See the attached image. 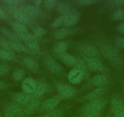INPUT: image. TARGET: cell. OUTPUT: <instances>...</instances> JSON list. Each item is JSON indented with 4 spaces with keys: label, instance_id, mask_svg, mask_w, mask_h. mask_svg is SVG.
<instances>
[{
    "label": "cell",
    "instance_id": "1",
    "mask_svg": "<svg viewBox=\"0 0 124 117\" xmlns=\"http://www.w3.org/2000/svg\"><path fill=\"white\" fill-rule=\"evenodd\" d=\"M102 54L115 65H120L122 62L119 52L116 49L109 45H103L101 47Z\"/></svg>",
    "mask_w": 124,
    "mask_h": 117
},
{
    "label": "cell",
    "instance_id": "2",
    "mask_svg": "<svg viewBox=\"0 0 124 117\" xmlns=\"http://www.w3.org/2000/svg\"><path fill=\"white\" fill-rule=\"evenodd\" d=\"M105 105V101L101 98L91 100L88 104L83 107V111L86 114H97L102 110Z\"/></svg>",
    "mask_w": 124,
    "mask_h": 117
},
{
    "label": "cell",
    "instance_id": "3",
    "mask_svg": "<svg viewBox=\"0 0 124 117\" xmlns=\"http://www.w3.org/2000/svg\"><path fill=\"white\" fill-rule=\"evenodd\" d=\"M57 89L59 93L60 96L65 98H70L73 96L76 92L74 87L65 83L58 84L57 85Z\"/></svg>",
    "mask_w": 124,
    "mask_h": 117
},
{
    "label": "cell",
    "instance_id": "4",
    "mask_svg": "<svg viewBox=\"0 0 124 117\" xmlns=\"http://www.w3.org/2000/svg\"><path fill=\"white\" fill-rule=\"evenodd\" d=\"M12 98L14 102L21 106H26L27 104L29 103L32 100H34L32 95L29 94L25 93L24 92H18L14 93L12 96Z\"/></svg>",
    "mask_w": 124,
    "mask_h": 117
},
{
    "label": "cell",
    "instance_id": "5",
    "mask_svg": "<svg viewBox=\"0 0 124 117\" xmlns=\"http://www.w3.org/2000/svg\"><path fill=\"white\" fill-rule=\"evenodd\" d=\"M61 97L60 95H56L50 98L47 99L45 100L42 104L41 106V110L45 111H51L58 104V103L60 101Z\"/></svg>",
    "mask_w": 124,
    "mask_h": 117
},
{
    "label": "cell",
    "instance_id": "6",
    "mask_svg": "<svg viewBox=\"0 0 124 117\" xmlns=\"http://www.w3.org/2000/svg\"><path fill=\"white\" fill-rule=\"evenodd\" d=\"M37 83L34 79L28 77L25 79L21 85V88L24 93L31 95L36 89Z\"/></svg>",
    "mask_w": 124,
    "mask_h": 117
},
{
    "label": "cell",
    "instance_id": "7",
    "mask_svg": "<svg viewBox=\"0 0 124 117\" xmlns=\"http://www.w3.org/2000/svg\"><path fill=\"white\" fill-rule=\"evenodd\" d=\"M68 80L74 84L80 83L83 79V72L78 69H72L68 73Z\"/></svg>",
    "mask_w": 124,
    "mask_h": 117
},
{
    "label": "cell",
    "instance_id": "8",
    "mask_svg": "<svg viewBox=\"0 0 124 117\" xmlns=\"http://www.w3.org/2000/svg\"><path fill=\"white\" fill-rule=\"evenodd\" d=\"M86 64L89 68L95 71H102L105 67L102 62L96 57L88 58L86 60Z\"/></svg>",
    "mask_w": 124,
    "mask_h": 117
},
{
    "label": "cell",
    "instance_id": "9",
    "mask_svg": "<svg viewBox=\"0 0 124 117\" xmlns=\"http://www.w3.org/2000/svg\"><path fill=\"white\" fill-rule=\"evenodd\" d=\"M40 104L41 101L39 98L32 100L29 103L26 105L25 108L24 109V113L27 115H33L39 109L40 106Z\"/></svg>",
    "mask_w": 124,
    "mask_h": 117
},
{
    "label": "cell",
    "instance_id": "10",
    "mask_svg": "<svg viewBox=\"0 0 124 117\" xmlns=\"http://www.w3.org/2000/svg\"><path fill=\"white\" fill-rule=\"evenodd\" d=\"M6 111L12 113L14 116H18V117H21L23 115V113H24L22 106L15 102L8 104L6 107Z\"/></svg>",
    "mask_w": 124,
    "mask_h": 117
},
{
    "label": "cell",
    "instance_id": "11",
    "mask_svg": "<svg viewBox=\"0 0 124 117\" xmlns=\"http://www.w3.org/2000/svg\"><path fill=\"white\" fill-rule=\"evenodd\" d=\"M124 108V104L122 100L117 96L113 98L111 103V110L112 113L115 114Z\"/></svg>",
    "mask_w": 124,
    "mask_h": 117
},
{
    "label": "cell",
    "instance_id": "12",
    "mask_svg": "<svg viewBox=\"0 0 124 117\" xmlns=\"http://www.w3.org/2000/svg\"><path fill=\"white\" fill-rule=\"evenodd\" d=\"M46 65L49 70L54 73H60L62 71L61 65L53 58H48L46 61Z\"/></svg>",
    "mask_w": 124,
    "mask_h": 117
},
{
    "label": "cell",
    "instance_id": "13",
    "mask_svg": "<svg viewBox=\"0 0 124 117\" xmlns=\"http://www.w3.org/2000/svg\"><path fill=\"white\" fill-rule=\"evenodd\" d=\"M21 10L24 13H25L29 17H37L40 14V10L39 8L33 5L24 6L21 8Z\"/></svg>",
    "mask_w": 124,
    "mask_h": 117
},
{
    "label": "cell",
    "instance_id": "14",
    "mask_svg": "<svg viewBox=\"0 0 124 117\" xmlns=\"http://www.w3.org/2000/svg\"><path fill=\"white\" fill-rule=\"evenodd\" d=\"M12 14L14 17L17 20L18 22L21 23L24 25L29 23V18L21 9H16V10H14Z\"/></svg>",
    "mask_w": 124,
    "mask_h": 117
},
{
    "label": "cell",
    "instance_id": "15",
    "mask_svg": "<svg viewBox=\"0 0 124 117\" xmlns=\"http://www.w3.org/2000/svg\"><path fill=\"white\" fill-rule=\"evenodd\" d=\"M105 93V90L104 88L100 87V88H97V89H95L93 91L87 94L85 97V100H89L100 98V97L102 96Z\"/></svg>",
    "mask_w": 124,
    "mask_h": 117
},
{
    "label": "cell",
    "instance_id": "16",
    "mask_svg": "<svg viewBox=\"0 0 124 117\" xmlns=\"http://www.w3.org/2000/svg\"><path fill=\"white\" fill-rule=\"evenodd\" d=\"M64 23L67 26H72L77 23L79 20V17L78 15L74 13H70L68 14L64 15Z\"/></svg>",
    "mask_w": 124,
    "mask_h": 117
},
{
    "label": "cell",
    "instance_id": "17",
    "mask_svg": "<svg viewBox=\"0 0 124 117\" xmlns=\"http://www.w3.org/2000/svg\"><path fill=\"white\" fill-rule=\"evenodd\" d=\"M23 62L24 65L27 67L29 70L31 71H37L39 70V65L38 63L34 60L33 58H30V57H26L23 59Z\"/></svg>",
    "mask_w": 124,
    "mask_h": 117
},
{
    "label": "cell",
    "instance_id": "18",
    "mask_svg": "<svg viewBox=\"0 0 124 117\" xmlns=\"http://www.w3.org/2000/svg\"><path fill=\"white\" fill-rule=\"evenodd\" d=\"M0 31L3 34L6 36V37L9 40L12 42H19L20 39L16 33H14L11 31L9 30L8 29L4 27H0Z\"/></svg>",
    "mask_w": 124,
    "mask_h": 117
},
{
    "label": "cell",
    "instance_id": "19",
    "mask_svg": "<svg viewBox=\"0 0 124 117\" xmlns=\"http://www.w3.org/2000/svg\"><path fill=\"white\" fill-rule=\"evenodd\" d=\"M82 51L83 53L89 58L95 57L98 54V51L97 49L91 45H85L82 47Z\"/></svg>",
    "mask_w": 124,
    "mask_h": 117
},
{
    "label": "cell",
    "instance_id": "20",
    "mask_svg": "<svg viewBox=\"0 0 124 117\" xmlns=\"http://www.w3.org/2000/svg\"><path fill=\"white\" fill-rule=\"evenodd\" d=\"M9 41L12 51H15L18 52H29V50L26 47V45H23L19 42H12L10 40Z\"/></svg>",
    "mask_w": 124,
    "mask_h": 117
},
{
    "label": "cell",
    "instance_id": "21",
    "mask_svg": "<svg viewBox=\"0 0 124 117\" xmlns=\"http://www.w3.org/2000/svg\"><path fill=\"white\" fill-rule=\"evenodd\" d=\"M68 49V43L64 40H60L55 44L54 46V51L57 54H62L65 53Z\"/></svg>",
    "mask_w": 124,
    "mask_h": 117
},
{
    "label": "cell",
    "instance_id": "22",
    "mask_svg": "<svg viewBox=\"0 0 124 117\" xmlns=\"http://www.w3.org/2000/svg\"><path fill=\"white\" fill-rule=\"evenodd\" d=\"M60 57L61 60H62V61L63 62L66 64V65H68L72 67L74 66V65L75 62L76 61V59H77V58L75 57L74 56L70 54L67 53V52H65V53L60 54Z\"/></svg>",
    "mask_w": 124,
    "mask_h": 117
},
{
    "label": "cell",
    "instance_id": "23",
    "mask_svg": "<svg viewBox=\"0 0 124 117\" xmlns=\"http://www.w3.org/2000/svg\"><path fill=\"white\" fill-rule=\"evenodd\" d=\"M107 77L103 74L96 75L93 79V84L97 87H102L107 84Z\"/></svg>",
    "mask_w": 124,
    "mask_h": 117
},
{
    "label": "cell",
    "instance_id": "24",
    "mask_svg": "<svg viewBox=\"0 0 124 117\" xmlns=\"http://www.w3.org/2000/svg\"><path fill=\"white\" fill-rule=\"evenodd\" d=\"M46 90V85L43 83H40L39 84H37V86L35 91L31 94V95H32V96L34 99H37L45 93Z\"/></svg>",
    "mask_w": 124,
    "mask_h": 117
},
{
    "label": "cell",
    "instance_id": "25",
    "mask_svg": "<svg viewBox=\"0 0 124 117\" xmlns=\"http://www.w3.org/2000/svg\"><path fill=\"white\" fill-rule=\"evenodd\" d=\"M12 28L16 32V34H22L27 33V28L24 24L19 23L18 21L12 22L10 24Z\"/></svg>",
    "mask_w": 124,
    "mask_h": 117
},
{
    "label": "cell",
    "instance_id": "26",
    "mask_svg": "<svg viewBox=\"0 0 124 117\" xmlns=\"http://www.w3.org/2000/svg\"><path fill=\"white\" fill-rule=\"evenodd\" d=\"M15 58V54L12 51L0 48V59L4 61H10Z\"/></svg>",
    "mask_w": 124,
    "mask_h": 117
},
{
    "label": "cell",
    "instance_id": "27",
    "mask_svg": "<svg viewBox=\"0 0 124 117\" xmlns=\"http://www.w3.org/2000/svg\"><path fill=\"white\" fill-rule=\"evenodd\" d=\"M69 34H70L69 29L65 28H60L55 31L54 33V36L55 39L62 40V39H65Z\"/></svg>",
    "mask_w": 124,
    "mask_h": 117
},
{
    "label": "cell",
    "instance_id": "28",
    "mask_svg": "<svg viewBox=\"0 0 124 117\" xmlns=\"http://www.w3.org/2000/svg\"><path fill=\"white\" fill-rule=\"evenodd\" d=\"M20 40H23L24 42V43L29 42H32L37 41V38L33 34H30V33H22V34H16Z\"/></svg>",
    "mask_w": 124,
    "mask_h": 117
},
{
    "label": "cell",
    "instance_id": "29",
    "mask_svg": "<svg viewBox=\"0 0 124 117\" xmlns=\"http://www.w3.org/2000/svg\"><path fill=\"white\" fill-rule=\"evenodd\" d=\"M57 11L59 12L63 15H65L71 13V8L68 4L65 3H61L58 4L57 6Z\"/></svg>",
    "mask_w": 124,
    "mask_h": 117
},
{
    "label": "cell",
    "instance_id": "30",
    "mask_svg": "<svg viewBox=\"0 0 124 117\" xmlns=\"http://www.w3.org/2000/svg\"><path fill=\"white\" fill-rule=\"evenodd\" d=\"M112 18L115 21L124 20V10L119 9L112 14Z\"/></svg>",
    "mask_w": 124,
    "mask_h": 117
},
{
    "label": "cell",
    "instance_id": "31",
    "mask_svg": "<svg viewBox=\"0 0 124 117\" xmlns=\"http://www.w3.org/2000/svg\"><path fill=\"white\" fill-rule=\"evenodd\" d=\"M25 76V72L21 69H17L15 70L12 73V77L16 81H20L24 78Z\"/></svg>",
    "mask_w": 124,
    "mask_h": 117
},
{
    "label": "cell",
    "instance_id": "32",
    "mask_svg": "<svg viewBox=\"0 0 124 117\" xmlns=\"http://www.w3.org/2000/svg\"><path fill=\"white\" fill-rule=\"evenodd\" d=\"M47 31L42 27H36L33 29V34L37 38H41L46 35Z\"/></svg>",
    "mask_w": 124,
    "mask_h": 117
},
{
    "label": "cell",
    "instance_id": "33",
    "mask_svg": "<svg viewBox=\"0 0 124 117\" xmlns=\"http://www.w3.org/2000/svg\"><path fill=\"white\" fill-rule=\"evenodd\" d=\"M26 46L29 50H32L34 52H39L40 50V45L37 43V42L32 41V42H29L25 43Z\"/></svg>",
    "mask_w": 124,
    "mask_h": 117
},
{
    "label": "cell",
    "instance_id": "34",
    "mask_svg": "<svg viewBox=\"0 0 124 117\" xmlns=\"http://www.w3.org/2000/svg\"><path fill=\"white\" fill-rule=\"evenodd\" d=\"M64 19H65L64 15H61V16L58 17L51 23V27L52 28L55 29L62 26V24L64 23Z\"/></svg>",
    "mask_w": 124,
    "mask_h": 117
},
{
    "label": "cell",
    "instance_id": "35",
    "mask_svg": "<svg viewBox=\"0 0 124 117\" xmlns=\"http://www.w3.org/2000/svg\"><path fill=\"white\" fill-rule=\"evenodd\" d=\"M0 46L3 50L12 51L11 49H10V44H9V41L8 39H4V38H0Z\"/></svg>",
    "mask_w": 124,
    "mask_h": 117
},
{
    "label": "cell",
    "instance_id": "36",
    "mask_svg": "<svg viewBox=\"0 0 124 117\" xmlns=\"http://www.w3.org/2000/svg\"><path fill=\"white\" fill-rule=\"evenodd\" d=\"M73 67H74V68L78 69V70L83 71V70L85 69V62L80 58H77Z\"/></svg>",
    "mask_w": 124,
    "mask_h": 117
},
{
    "label": "cell",
    "instance_id": "37",
    "mask_svg": "<svg viewBox=\"0 0 124 117\" xmlns=\"http://www.w3.org/2000/svg\"><path fill=\"white\" fill-rule=\"evenodd\" d=\"M42 117H61V112L58 110H51L48 113H46Z\"/></svg>",
    "mask_w": 124,
    "mask_h": 117
},
{
    "label": "cell",
    "instance_id": "38",
    "mask_svg": "<svg viewBox=\"0 0 124 117\" xmlns=\"http://www.w3.org/2000/svg\"><path fill=\"white\" fill-rule=\"evenodd\" d=\"M9 71V67L4 64H0V76H3L8 74Z\"/></svg>",
    "mask_w": 124,
    "mask_h": 117
},
{
    "label": "cell",
    "instance_id": "39",
    "mask_svg": "<svg viewBox=\"0 0 124 117\" xmlns=\"http://www.w3.org/2000/svg\"><path fill=\"white\" fill-rule=\"evenodd\" d=\"M57 1L55 0H46L45 1V6L47 9H52L57 6Z\"/></svg>",
    "mask_w": 124,
    "mask_h": 117
},
{
    "label": "cell",
    "instance_id": "40",
    "mask_svg": "<svg viewBox=\"0 0 124 117\" xmlns=\"http://www.w3.org/2000/svg\"><path fill=\"white\" fill-rule=\"evenodd\" d=\"M97 2V1L96 0H78L77 1V3L79 4H82V5L86 6L95 4Z\"/></svg>",
    "mask_w": 124,
    "mask_h": 117
},
{
    "label": "cell",
    "instance_id": "41",
    "mask_svg": "<svg viewBox=\"0 0 124 117\" xmlns=\"http://www.w3.org/2000/svg\"><path fill=\"white\" fill-rule=\"evenodd\" d=\"M116 45L119 48H124V38L119 37L116 40Z\"/></svg>",
    "mask_w": 124,
    "mask_h": 117
},
{
    "label": "cell",
    "instance_id": "42",
    "mask_svg": "<svg viewBox=\"0 0 124 117\" xmlns=\"http://www.w3.org/2000/svg\"><path fill=\"white\" fill-rule=\"evenodd\" d=\"M4 2L6 4L11 6L18 5V4H20L21 3V1H18V0H6Z\"/></svg>",
    "mask_w": 124,
    "mask_h": 117
},
{
    "label": "cell",
    "instance_id": "43",
    "mask_svg": "<svg viewBox=\"0 0 124 117\" xmlns=\"http://www.w3.org/2000/svg\"><path fill=\"white\" fill-rule=\"evenodd\" d=\"M117 30L120 33H124V22L119 24L116 27Z\"/></svg>",
    "mask_w": 124,
    "mask_h": 117
},
{
    "label": "cell",
    "instance_id": "44",
    "mask_svg": "<svg viewBox=\"0 0 124 117\" xmlns=\"http://www.w3.org/2000/svg\"><path fill=\"white\" fill-rule=\"evenodd\" d=\"M114 117H124V108L114 114Z\"/></svg>",
    "mask_w": 124,
    "mask_h": 117
},
{
    "label": "cell",
    "instance_id": "45",
    "mask_svg": "<svg viewBox=\"0 0 124 117\" xmlns=\"http://www.w3.org/2000/svg\"><path fill=\"white\" fill-rule=\"evenodd\" d=\"M114 3L117 6H121L124 5V0H116L114 1Z\"/></svg>",
    "mask_w": 124,
    "mask_h": 117
},
{
    "label": "cell",
    "instance_id": "46",
    "mask_svg": "<svg viewBox=\"0 0 124 117\" xmlns=\"http://www.w3.org/2000/svg\"><path fill=\"white\" fill-rule=\"evenodd\" d=\"M7 87V84L5 82L3 81H0V90L6 89Z\"/></svg>",
    "mask_w": 124,
    "mask_h": 117
},
{
    "label": "cell",
    "instance_id": "47",
    "mask_svg": "<svg viewBox=\"0 0 124 117\" xmlns=\"http://www.w3.org/2000/svg\"><path fill=\"white\" fill-rule=\"evenodd\" d=\"M6 15L4 10L0 8V19L6 18Z\"/></svg>",
    "mask_w": 124,
    "mask_h": 117
},
{
    "label": "cell",
    "instance_id": "48",
    "mask_svg": "<svg viewBox=\"0 0 124 117\" xmlns=\"http://www.w3.org/2000/svg\"><path fill=\"white\" fill-rule=\"evenodd\" d=\"M4 117H15V116H14V115H12V113H9V112L6 110L5 113H4Z\"/></svg>",
    "mask_w": 124,
    "mask_h": 117
},
{
    "label": "cell",
    "instance_id": "49",
    "mask_svg": "<svg viewBox=\"0 0 124 117\" xmlns=\"http://www.w3.org/2000/svg\"><path fill=\"white\" fill-rule=\"evenodd\" d=\"M83 117H98V115L97 114H85Z\"/></svg>",
    "mask_w": 124,
    "mask_h": 117
},
{
    "label": "cell",
    "instance_id": "50",
    "mask_svg": "<svg viewBox=\"0 0 124 117\" xmlns=\"http://www.w3.org/2000/svg\"><path fill=\"white\" fill-rule=\"evenodd\" d=\"M33 3H34L35 4H36V5H37V4H39L42 3V1H33Z\"/></svg>",
    "mask_w": 124,
    "mask_h": 117
},
{
    "label": "cell",
    "instance_id": "51",
    "mask_svg": "<svg viewBox=\"0 0 124 117\" xmlns=\"http://www.w3.org/2000/svg\"></svg>",
    "mask_w": 124,
    "mask_h": 117
}]
</instances>
